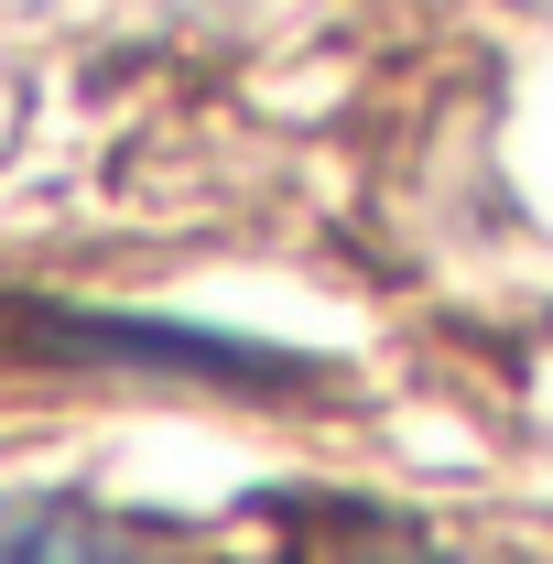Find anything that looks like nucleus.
<instances>
[{
	"instance_id": "f257e3e1",
	"label": "nucleus",
	"mask_w": 553,
	"mask_h": 564,
	"mask_svg": "<svg viewBox=\"0 0 553 564\" xmlns=\"http://www.w3.org/2000/svg\"><path fill=\"white\" fill-rule=\"evenodd\" d=\"M0 564H185V554L141 521H109V510L22 499V510H0Z\"/></svg>"
}]
</instances>
